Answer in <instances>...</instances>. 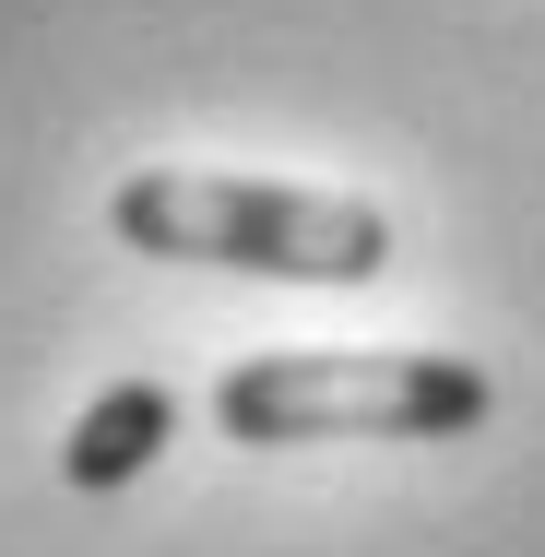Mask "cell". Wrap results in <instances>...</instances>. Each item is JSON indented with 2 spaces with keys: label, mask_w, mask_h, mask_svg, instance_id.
Instances as JSON below:
<instances>
[{
  "label": "cell",
  "mask_w": 545,
  "mask_h": 557,
  "mask_svg": "<svg viewBox=\"0 0 545 557\" xmlns=\"http://www.w3.org/2000/svg\"><path fill=\"white\" fill-rule=\"evenodd\" d=\"M166 440H178V392H166V380H119V392L84 404V428H72V450H60V474H72V486H131Z\"/></svg>",
  "instance_id": "3"
},
{
  "label": "cell",
  "mask_w": 545,
  "mask_h": 557,
  "mask_svg": "<svg viewBox=\"0 0 545 557\" xmlns=\"http://www.w3.org/2000/svg\"><path fill=\"white\" fill-rule=\"evenodd\" d=\"M486 368L416 356V344H273L214 380V428L237 450H309V440H462L486 428Z\"/></svg>",
  "instance_id": "2"
},
{
  "label": "cell",
  "mask_w": 545,
  "mask_h": 557,
  "mask_svg": "<svg viewBox=\"0 0 545 557\" xmlns=\"http://www.w3.org/2000/svg\"><path fill=\"white\" fill-rule=\"evenodd\" d=\"M108 225L143 261H214V273H273V285H368L392 261L380 202L237 178V166H131L108 190Z\"/></svg>",
  "instance_id": "1"
}]
</instances>
